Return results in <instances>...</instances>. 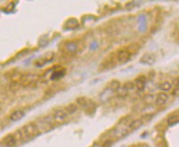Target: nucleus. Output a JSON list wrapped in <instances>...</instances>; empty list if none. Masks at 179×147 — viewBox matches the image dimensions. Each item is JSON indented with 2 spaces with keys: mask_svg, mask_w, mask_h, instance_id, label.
<instances>
[{
  "mask_svg": "<svg viewBox=\"0 0 179 147\" xmlns=\"http://www.w3.org/2000/svg\"><path fill=\"white\" fill-rule=\"evenodd\" d=\"M65 74V70H58V71H55L54 73L52 74L51 79L52 80H58L60 79L61 77H63Z\"/></svg>",
  "mask_w": 179,
  "mask_h": 147,
  "instance_id": "15",
  "label": "nucleus"
},
{
  "mask_svg": "<svg viewBox=\"0 0 179 147\" xmlns=\"http://www.w3.org/2000/svg\"><path fill=\"white\" fill-rule=\"evenodd\" d=\"M146 80L147 79H146V77L144 75H140L138 78L135 79L134 84L138 90H140V91L144 90L145 84H146Z\"/></svg>",
  "mask_w": 179,
  "mask_h": 147,
  "instance_id": "3",
  "label": "nucleus"
},
{
  "mask_svg": "<svg viewBox=\"0 0 179 147\" xmlns=\"http://www.w3.org/2000/svg\"><path fill=\"white\" fill-rule=\"evenodd\" d=\"M156 58L154 54L152 53H145L142 56V58L140 59V63L144 64V65H148L152 66L155 63Z\"/></svg>",
  "mask_w": 179,
  "mask_h": 147,
  "instance_id": "2",
  "label": "nucleus"
},
{
  "mask_svg": "<svg viewBox=\"0 0 179 147\" xmlns=\"http://www.w3.org/2000/svg\"><path fill=\"white\" fill-rule=\"evenodd\" d=\"M25 116V113L22 110H16L10 115V120L13 122H18Z\"/></svg>",
  "mask_w": 179,
  "mask_h": 147,
  "instance_id": "8",
  "label": "nucleus"
},
{
  "mask_svg": "<svg viewBox=\"0 0 179 147\" xmlns=\"http://www.w3.org/2000/svg\"><path fill=\"white\" fill-rule=\"evenodd\" d=\"M112 144H113V142H112L111 140H106V141H105V143L103 144V145L101 147H111Z\"/></svg>",
  "mask_w": 179,
  "mask_h": 147,
  "instance_id": "17",
  "label": "nucleus"
},
{
  "mask_svg": "<svg viewBox=\"0 0 179 147\" xmlns=\"http://www.w3.org/2000/svg\"><path fill=\"white\" fill-rule=\"evenodd\" d=\"M76 105L80 106L81 107H86L88 106L87 99L85 98H78L76 99Z\"/></svg>",
  "mask_w": 179,
  "mask_h": 147,
  "instance_id": "16",
  "label": "nucleus"
},
{
  "mask_svg": "<svg viewBox=\"0 0 179 147\" xmlns=\"http://www.w3.org/2000/svg\"><path fill=\"white\" fill-rule=\"evenodd\" d=\"M130 58V53L126 50H122L120 51L117 54V59L120 63H125L127 62Z\"/></svg>",
  "mask_w": 179,
  "mask_h": 147,
  "instance_id": "5",
  "label": "nucleus"
},
{
  "mask_svg": "<svg viewBox=\"0 0 179 147\" xmlns=\"http://www.w3.org/2000/svg\"><path fill=\"white\" fill-rule=\"evenodd\" d=\"M121 88V84L118 81H112L110 82L109 84V89L111 91H116V90H119V89Z\"/></svg>",
  "mask_w": 179,
  "mask_h": 147,
  "instance_id": "13",
  "label": "nucleus"
},
{
  "mask_svg": "<svg viewBox=\"0 0 179 147\" xmlns=\"http://www.w3.org/2000/svg\"><path fill=\"white\" fill-rule=\"evenodd\" d=\"M20 131H21L23 136H27L28 137H35V136H36V135L38 134V132H39V130H38V128L36 127V125H35V124H33V123H30V124H28L27 126H24Z\"/></svg>",
  "mask_w": 179,
  "mask_h": 147,
  "instance_id": "1",
  "label": "nucleus"
},
{
  "mask_svg": "<svg viewBox=\"0 0 179 147\" xmlns=\"http://www.w3.org/2000/svg\"><path fill=\"white\" fill-rule=\"evenodd\" d=\"M68 117V113L65 110L62 109H59V110H56L53 113V119H54L56 122H63Z\"/></svg>",
  "mask_w": 179,
  "mask_h": 147,
  "instance_id": "4",
  "label": "nucleus"
},
{
  "mask_svg": "<svg viewBox=\"0 0 179 147\" xmlns=\"http://www.w3.org/2000/svg\"><path fill=\"white\" fill-rule=\"evenodd\" d=\"M0 147H7V146L5 145V144H0Z\"/></svg>",
  "mask_w": 179,
  "mask_h": 147,
  "instance_id": "19",
  "label": "nucleus"
},
{
  "mask_svg": "<svg viewBox=\"0 0 179 147\" xmlns=\"http://www.w3.org/2000/svg\"><path fill=\"white\" fill-rule=\"evenodd\" d=\"M93 147H101V146H100V145H94Z\"/></svg>",
  "mask_w": 179,
  "mask_h": 147,
  "instance_id": "20",
  "label": "nucleus"
},
{
  "mask_svg": "<svg viewBox=\"0 0 179 147\" xmlns=\"http://www.w3.org/2000/svg\"><path fill=\"white\" fill-rule=\"evenodd\" d=\"M168 98H169V96L168 94L165 93V92H160L157 95L156 97V99H155V104L157 106H162L164 105L167 101H168Z\"/></svg>",
  "mask_w": 179,
  "mask_h": 147,
  "instance_id": "6",
  "label": "nucleus"
},
{
  "mask_svg": "<svg viewBox=\"0 0 179 147\" xmlns=\"http://www.w3.org/2000/svg\"><path fill=\"white\" fill-rule=\"evenodd\" d=\"M16 138H15L13 135H8V136H6L5 137V139H4V144H5V145L7 147H13L14 146L15 144H16Z\"/></svg>",
  "mask_w": 179,
  "mask_h": 147,
  "instance_id": "9",
  "label": "nucleus"
},
{
  "mask_svg": "<svg viewBox=\"0 0 179 147\" xmlns=\"http://www.w3.org/2000/svg\"><path fill=\"white\" fill-rule=\"evenodd\" d=\"M143 124V122L139 120V119H138V120H135L133 121L132 122L130 123L129 125V129L130 130H135V129H138V128L141 126Z\"/></svg>",
  "mask_w": 179,
  "mask_h": 147,
  "instance_id": "11",
  "label": "nucleus"
},
{
  "mask_svg": "<svg viewBox=\"0 0 179 147\" xmlns=\"http://www.w3.org/2000/svg\"><path fill=\"white\" fill-rule=\"evenodd\" d=\"M178 94H179L178 86H176V90H175V91H174V95H176V96H178Z\"/></svg>",
  "mask_w": 179,
  "mask_h": 147,
  "instance_id": "18",
  "label": "nucleus"
},
{
  "mask_svg": "<svg viewBox=\"0 0 179 147\" xmlns=\"http://www.w3.org/2000/svg\"><path fill=\"white\" fill-rule=\"evenodd\" d=\"M178 121H179V117L177 113H176H176L171 114V115L169 116V118H168V123H169V125L176 124V123H178Z\"/></svg>",
  "mask_w": 179,
  "mask_h": 147,
  "instance_id": "14",
  "label": "nucleus"
},
{
  "mask_svg": "<svg viewBox=\"0 0 179 147\" xmlns=\"http://www.w3.org/2000/svg\"><path fill=\"white\" fill-rule=\"evenodd\" d=\"M52 58H53V54L52 53V52H49V53L47 52L43 59H37L35 62V65L36 67H42V66H44L47 61H51V59H52Z\"/></svg>",
  "mask_w": 179,
  "mask_h": 147,
  "instance_id": "7",
  "label": "nucleus"
},
{
  "mask_svg": "<svg viewBox=\"0 0 179 147\" xmlns=\"http://www.w3.org/2000/svg\"><path fill=\"white\" fill-rule=\"evenodd\" d=\"M160 89L163 91H170L172 89V84L168 81H165V82H162L160 84Z\"/></svg>",
  "mask_w": 179,
  "mask_h": 147,
  "instance_id": "12",
  "label": "nucleus"
},
{
  "mask_svg": "<svg viewBox=\"0 0 179 147\" xmlns=\"http://www.w3.org/2000/svg\"><path fill=\"white\" fill-rule=\"evenodd\" d=\"M77 109H78V107H77V105L76 104H69L68 106H66V108H65V111L67 112V113L68 114H73V113H75L76 111H77Z\"/></svg>",
  "mask_w": 179,
  "mask_h": 147,
  "instance_id": "10",
  "label": "nucleus"
}]
</instances>
